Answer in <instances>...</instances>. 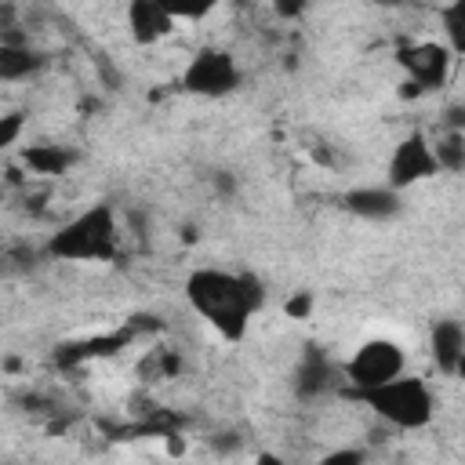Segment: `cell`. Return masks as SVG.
<instances>
[{
	"label": "cell",
	"mask_w": 465,
	"mask_h": 465,
	"mask_svg": "<svg viewBox=\"0 0 465 465\" xmlns=\"http://www.w3.org/2000/svg\"><path fill=\"white\" fill-rule=\"evenodd\" d=\"M243 84V73H240V62L232 58V51L225 47H200L178 73V87L193 98H229L232 91H240Z\"/></svg>",
	"instance_id": "277c9868"
},
{
	"label": "cell",
	"mask_w": 465,
	"mask_h": 465,
	"mask_svg": "<svg viewBox=\"0 0 465 465\" xmlns=\"http://www.w3.org/2000/svg\"><path fill=\"white\" fill-rule=\"evenodd\" d=\"M269 7H272V15L283 18V22H302V18L309 15L312 0H269Z\"/></svg>",
	"instance_id": "ac0fdd59"
},
{
	"label": "cell",
	"mask_w": 465,
	"mask_h": 465,
	"mask_svg": "<svg viewBox=\"0 0 465 465\" xmlns=\"http://www.w3.org/2000/svg\"><path fill=\"white\" fill-rule=\"evenodd\" d=\"M47 65V54L36 51L33 44L0 36V84H22L29 76H36Z\"/></svg>",
	"instance_id": "8fae6325"
},
{
	"label": "cell",
	"mask_w": 465,
	"mask_h": 465,
	"mask_svg": "<svg viewBox=\"0 0 465 465\" xmlns=\"http://www.w3.org/2000/svg\"><path fill=\"white\" fill-rule=\"evenodd\" d=\"M341 207L363 222H392L403 214V193L385 182L381 185H352L341 196Z\"/></svg>",
	"instance_id": "ba28073f"
},
{
	"label": "cell",
	"mask_w": 465,
	"mask_h": 465,
	"mask_svg": "<svg viewBox=\"0 0 465 465\" xmlns=\"http://www.w3.org/2000/svg\"><path fill=\"white\" fill-rule=\"evenodd\" d=\"M182 291L189 309L225 341H243L251 331V320L265 305V283L247 269L196 265L185 276Z\"/></svg>",
	"instance_id": "6da1fadb"
},
{
	"label": "cell",
	"mask_w": 465,
	"mask_h": 465,
	"mask_svg": "<svg viewBox=\"0 0 465 465\" xmlns=\"http://www.w3.org/2000/svg\"><path fill=\"white\" fill-rule=\"evenodd\" d=\"M436 174H440V163H436V153H432V138L418 127L407 131L385 160V185H392L400 193L414 189V185H421Z\"/></svg>",
	"instance_id": "8992f818"
},
{
	"label": "cell",
	"mask_w": 465,
	"mask_h": 465,
	"mask_svg": "<svg viewBox=\"0 0 465 465\" xmlns=\"http://www.w3.org/2000/svg\"><path fill=\"white\" fill-rule=\"evenodd\" d=\"M429 356L443 378H458L465 367V327L454 316L432 320L429 327Z\"/></svg>",
	"instance_id": "9c48e42d"
},
{
	"label": "cell",
	"mask_w": 465,
	"mask_h": 465,
	"mask_svg": "<svg viewBox=\"0 0 465 465\" xmlns=\"http://www.w3.org/2000/svg\"><path fill=\"white\" fill-rule=\"evenodd\" d=\"M396 62L414 91H440L458 58L443 40H411L396 51Z\"/></svg>",
	"instance_id": "52a82bcc"
},
{
	"label": "cell",
	"mask_w": 465,
	"mask_h": 465,
	"mask_svg": "<svg viewBox=\"0 0 465 465\" xmlns=\"http://www.w3.org/2000/svg\"><path fill=\"white\" fill-rule=\"evenodd\" d=\"M156 4L163 11H171L178 22H200L218 7V0H156Z\"/></svg>",
	"instance_id": "2e32d148"
},
{
	"label": "cell",
	"mask_w": 465,
	"mask_h": 465,
	"mask_svg": "<svg viewBox=\"0 0 465 465\" xmlns=\"http://www.w3.org/2000/svg\"><path fill=\"white\" fill-rule=\"evenodd\" d=\"M440 25H443V44L454 51V58L465 54V0H450L440 7Z\"/></svg>",
	"instance_id": "9a60e30c"
},
{
	"label": "cell",
	"mask_w": 465,
	"mask_h": 465,
	"mask_svg": "<svg viewBox=\"0 0 465 465\" xmlns=\"http://www.w3.org/2000/svg\"><path fill=\"white\" fill-rule=\"evenodd\" d=\"M371 414H378L385 425L403 429V432H418L436 418V392L425 378L418 374H396L367 392H356Z\"/></svg>",
	"instance_id": "3957f363"
},
{
	"label": "cell",
	"mask_w": 465,
	"mask_h": 465,
	"mask_svg": "<svg viewBox=\"0 0 465 465\" xmlns=\"http://www.w3.org/2000/svg\"><path fill=\"white\" fill-rule=\"evenodd\" d=\"M331 381H334V367H331V360H327L323 352L309 349V352L298 360V367H294V392L305 396V400H312V396L327 392Z\"/></svg>",
	"instance_id": "7c38bea8"
},
{
	"label": "cell",
	"mask_w": 465,
	"mask_h": 465,
	"mask_svg": "<svg viewBox=\"0 0 465 465\" xmlns=\"http://www.w3.org/2000/svg\"><path fill=\"white\" fill-rule=\"evenodd\" d=\"M124 251V232L113 203L98 200L69 214L44 243V254L69 265H109Z\"/></svg>",
	"instance_id": "7a4b0ae2"
},
{
	"label": "cell",
	"mask_w": 465,
	"mask_h": 465,
	"mask_svg": "<svg viewBox=\"0 0 465 465\" xmlns=\"http://www.w3.org/2000/svg\"><path fill=\"white\" fill-rule=\"evenodd\" d=\"M371 4H378V7H400V4H407V0H371Z\"/></svg>",
	"instance_id": "44dd1931"
},
{
	"label": "cell",
	"mask_w": 465,
	"mask_h": 465,
	"mask_svg": "<svg viewBox=\"0 0 465 465\" xmlns=\"http://www.w3.org/2000/svg\"><path fill=\"white\" fill-rule=\"evenodd\" d=\"M11 25H15V7L0 4V29H11Z\"/></svg>",
	"instance_id": "ffe728a7"
},
{
	"label": "cell",
	"mask_w": 465,
	"mask_h": 465,
	"mask_svg": "<svg viewBox=\"0 0 465 465\" xmlns=\"http://www.w3.org/2000/svg\"><path fill=\"white\" fill-rule=\"evenodd\" d=\"M124 22H127L131 40L142 44V47H153V44L167 40L178 29V18L171 11H163L156 0H127Z\"/></svg>",
	"instance_id": "30bf717a"
},
{
	"label": "cell",
	"mask_w": 465,
	"mask_h": 465,
	"mask_svg": "<svg viewBox=\"0 0 465 465\" xmlns=\"http://www.w3.org/2000/svg\"><path fill=\"white\" fill-rule=\"evenodd\" d=\"M323 461L327 465H334V461H363V450H334V454H323Z\"/></svg>",
	"instance_id": "d6986e66"
},
{
	"label": "cell",
	"mask_w": 465,
	"mask_h": 465,
	"mask_svg": "<svg viewBox=\"0 0 465 465\" xmlns=\"http://www.w3.org/2000/svg\"><path fill=\"white\" fill-rule=\"evenodd\" d=\"M432 153H436V163L440 171H461L465 167V131L461 127H447L443 134L432 138Z\"/></svg>",
	"instance_id": "5bb4252c"
},
{
	"label": "cell",
	"mask_w": 465,
	"mask_h": 465,
	"mask_svg": "<svg viewBox=\"0 0 465 465\" xmlns=\"http://www.w3.org/2000/svg\"><path fill=\"white\" fill-rule=\"evenodd\" d=\"M403 371H407V349L400 341H392V338H367L345 360L341 378H345V385L356 396V392H367V389L403 374Z\"/></svg>",
	"instance_id": "5b68a950"
},
{
	"label": "cell",
	"mask_w": 465,
	"mask_h": 465,
	"mask_svg": "<svg viewBox=\"0 0 465 465\" xmlns=\"http://www.w3.org/2000/svg\"><path fill=\"white\" fill-rule=\"evenodd\" d=\"M73 153L65 149V145H54V142H36V145H25L22 149V163L33 171V174H44V178H51V174H65L69 167H73Z\"/></svg>",
	"instance_id": "4fadbf2b"
},
{
	"label": "cell",
	"mask_w": 465,
	"mask_h": 465,
	"mask_svg": "<svg viewBox=\"0 0 465 465\" xmlns=\"http://www.w3.org/2000/svg\"><path fill=\"white\" fill-rule=\"evenodd\" d=\"M25 124H29V116H25L22 109H7V113H0V153L15 149V145L22 142Z\"/></svg>",
	"instance_id": "e0dca14e"
}]
</instances>
